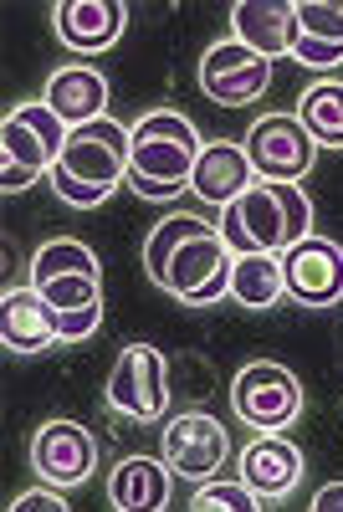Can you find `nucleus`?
Returning a JSON list of instances; mask_svg holds the SVG:
<instances>
[{
  "mask_svg": "<svg viewBox=\"0 0 343 512\" xmlns=\"http://www.w3.org/2000/svg\"><path fill=\"white\" fill-rule=\"evenodd\" d=\"M221 241L236 256L251 251H267L282 256L287 246H297L303 236H313V200L303 185H272V180H256L246 195H236L221 221H216Z\"/></svg>",
  "mask_w": 343,
  "mask_h": 512,
  "instance_id": "nucleus-1",
  "label": "nucleus"
},
{
  "mask_svg": "<svg viewBox=\"0 0 343 512\" xmlns=\"http://www.w3.org/2000/svg\"><path fill=\"white\" fill-rule=\"evenodd\" d=\"M195 123L175 108H154L134 123V144H128V190L139 200H175L190 190L195 159H200Z\"/></svg>",
  "mask_w": 343,
  "mask_h": 512,
  "instance_id": "nucleus-2",
  "label": "nucleus"
},
{
  "mask_svg": "<svg viewBox=\"0 0 343 512\" xmlns=\"http://www.w3.org/2000/svg\"><path fill=\"white\" fill-rule=\"evenodd\" d=\"M72 128L47 103H21L0 118V190H31L41 175H52Z\"/></svg>",
  "mask_w": 343,
  "mask_h": 512,
  "instance_id": "nucleus-3",
  "label": "nucleus"
},
{
  "mask_svg": "<svg viewBox=\"0 0 343 512\" xmlns=\"http://www.w3.org/2000/svg\"><path fill=\"white\" fill-rule=\"evenodd\" d=\"M231 262H236V251L221 241L216 226H205V231L185 236L180 251L169 256L159 292H169L180 308H210L221 297H231Z\"/></svg>",
  "mask_w": 343,
  "mask_h": 512,
  "instance_id": "nucleus-4",
  "label": "nucleus"
},
{
  "mask_svg": "<svg viewBox=\"0 0 343 512\" xmlns=\"http://www.w3.org/2000/svg\"><path fill=\"white\" fill-rule=\"evenodd\" d=\"M303 405V379L277 359H251L231 379V410L251 431H287L292 420H303Z\"/></svg>",
  "mask_w": 343,
  "mask_h": 512,
  "instance_id": "nucleus-5",
  "label": "nucleus"
},
{
  "mask_svg": "<svg viewBox=\"0 0 343 512\" xmlns=\"http://www.w3.org/2000/svg\"><path fill=\"white\" fill-rule=\"evenodd\" d=\"M169 359L154 349V344H128L113 369H108V384H103V405L123 420H159L169 410Z\"/></svg>",
  "mask_w": 343,
  "mask_h": 512,
  "instance_id": "nucleus-6",
  "label": "nucleus"
},
{
  "mask_svg": "<svg viewBox=\"0 0 343 512\" xmlns=\"http://www.w3.org/2000/svg\"><path fill=\"white\" fill-rule=\"evenodd\" d=\"M256 180H272V185H303L313 175V159H318V144L303 123H297V113H267L256 118L246 128L241 139Z\"/></svg>",
  "mask_w": 343,
  "mask_h": 512,
  "instance_id": "nucleus-7",
  "label": "nucleus"
},
{
  "mask_svg": "<svg viewBox=\"0 0 343 512\" xmlns=\"http://www.w3.org/2000/svg\"><path fill=\"white\" fill-rule=\"evenodd\" d=\"M128 144H134V128H123L118 118L103 113L93 123H77L72 134H67L57 169H67V175L82 180V185L118 190L128 180Z\"/></svg>",
  "mask_w": 343,
  "mask_h": 512,
  "instance_id": "nucleus-8",
  "label": "nucleus"
},
{
  "mask_svg": "<svg viewBox=\"0 0 343 512\" xmlns=\"http://www.w3.org/2000/svg\"><path fill=\"white\" fill-rule=\"evenodd\" d=\"M159 456L169 461V472L185 477V482L221 477V466L231 461V431L216 415H205V410H180L175 420L164 425Z\"/></svg>",
  "mask_w": 343,
  "mask_h": 512,
  "instance_id": "nucleus-9",
  "label": "nucleus"
},
{
  "mask_svg": "<svg viewBox=\"0 0 343 512\" xmlns=\"http://www.w3.org/2000/svg\"><path fill=\"white\" fill-rule=\"evenodd\" d=\"M272 88V62L262 52L241 47V41H216L205 57H200V93L221 108H246Z\"/></svg>",
  "mask_w": 343,
  "mask_h": 512,
  "instance_id": "nucleus-10",
  "label": "nucleus"
},
{
  "mask_svg": "<svg viewBox=\"0 0 343 512\" xmlns=\"http://www.w3.org/2000/svg\"><path fill=\"white\" fill-rule=\"evenodd\" d=\"M282 282L297 308H333L343 303V246L328 236H303L282 251Z\"/></svg>",
  "mask_w": 343,
  "mask_h": 512,
  "instance_id": "nucleus-11",
  "label": "nucleus"
},
{
  "mask_svg": "<svg viewBox=\"0 0 343 512\" xmlns=\"http://www.w3.org/2000/svg\"><path fill=\"white\" fill-rule=\"evenodd\" d=\"M31 466H36L41 482L72 492L98 472V441H93L88 425H77V420H47L31 436Z\"/></svg>",
  "mask_w": 343,
  "mask_h": 512,
  "instance_id": "nucleus-12",
  "label": "nucleus"
},
{
  "mask_svg": "<svg viewBox=\"0 0 343 512\" xmlns=\"http://www.w3.org/2000/svg\"><path fill=\"white\" fill-rule=\"evenodd\" d=\"M303 451H297L282 431H256V441L241 451V482L262 497V502H282L303 482Z\"/></svg>",
  "mask_w": 343,
  "mask_h": 512,
  "instance_id": "nucleus-13",
  "label": "nucleus"
},
{
  "mask_svg": "<svg viewBox=\"0 0 343 512\" xmlns=\"http://www.w3.org/2000/svg\"><path fill=\"white\" fill-rule=\"evenodd\" d=\"M52 26H57V41L67 52L93 57V52H108L123 36L128 6L123 0H62V6L52 11Z\"/></svg>",
  "mask_w": 343,
  "mask_h": 512,
  "instance_id": "nucleus-14",
  "label": "nucleus"
},
{
  "mask_svg": "<svg viewBox=\"0 0 343 512\" xmlns=\"http://www.w3.org/2000/svg\"><path fill=\"white\" fill-rule=\"evenodd\" d=\"M292 57L303 67H343V6L338 0H292Z\"/></svg>",
  "mask_w": 343,
  "mask_h": 512,
  "instance_id": "nucleus-15",
  "label": "nucleus"
},
{
  "mask_svg": "<svg viewBox=\"0 0 343 512\" xmlns=\"http://www.w3.org/2000/svg\"><path fill=\"white\" fill-rule=\"evenodd\" d=\"M0 344H6L11 354H41V349L62 344L57 338V313L31 282L11 287L6 297H0Z\"/></svg>",
  "mask_w": 343,
  "mask_h": 512,
  "instance_id": "nucleus-16",
  "label": "nucleus"
},
{
  "mask_svg": "<svg viewBox=\"0 0 343 512\" xmlns=\"http://www.w3.org/2000/svg\"><path fill=\"white\" fill-rule=\"evenodd\" d=\"M251 185H256V169H251V159H246L241 144L216 139V144H205V149H200L195 175H190V195H195V200L226 210V205H231L236 195H246Z\"/></svg>",
  "mask_w": 343,
  "mask_h": 512,
  "instance_id": "nucleus-17",
  "label": "nucleus"
},
{
  "mask_svg": "<svg viewBox=\"0 0 343 512\" xmlns=\"http://www.w3.org/2000/svg\"><path fill=\"white\" fill-rule=\"evenodd\" d=\"M231 36L241 47L262 52L267 62L292 57V0H236L231 6Z\"/></svg>",
  "mask_w": 343,
  "mask_h": 512,
  "instance_id": "nucleus-18",
  "label": "nucleus"
},
{
  "mask_svg": "<svg viewBox=\"0 0 343 512\" xmlns=\"http://www.w3.org/2000/svg\"><path fill=\"white\" fill-rule=\"evenodd\" d=\"M41 103H47L67 128L93 123V118H103V108H108V77H103L98 67H82V62L57 67L52 82H47V98H41Z\"/></svg>",
  "mask_w": 343,
  "mask_h": 512,
  "instance_id": "nucleus-19",
  "label": "nucleus"
},
{
  "mask_svg": "<svg viewBox=\"0 0 343 512\" xmlns=\"http://www.w3.org/2000/svg\"><path fill=\"white\" fill-rule=\"evenodd\" d=\"M169 461L159 456H123L108 477V502L118 512H159L169 507Z\"/></svg>",
  "mask_w": 343,
  "mask_h": 512,
  "instance_id": "nucleus-20",
  "label": "nucleus"
},
{
  "mask_svg": "<svg viewBox=\"0 0 343 512\" xmlns=\"http://www.w3.org/2000/svg\"><path fill=\"white\" fill-rule=\"evenodd\" d=\"M282 297H287L282 256L251 251V256H236L231 262V303H241L246 313H267L272 303H282Z\"/></svg>",
  "mask_w": 343,
  "mask_h": 512,
  "instance_id": "nucleus-21",
  "label": "nucleus"
},
{
  "mask_svg": "<svg viewBox=\"0 0 343 512\" xmlns=\"http://www.w3.org/2000/svg\"><path fill=\"white\" fill-rule=\"evenodd\" d=\"M297 123L313 134L318 149H343V82L318 77L313 88H303V98H297Z\"/></svg>",
  "mask_w": 343,
  "mask_h": 512,
  "instance_id": "nucleus-22",
  "label": "nucleus"
},
{
  "mask_svg": "<svg viewBox=\"0 0 343 512\" xmlns=\"http://www.w3.org/2000/svg\"><path fill=\"white\" fill-rule=\"evenodd\" d=\"M205 226H210L205 216H164V221L149 231V241H144V277L159 287V277H164V267H169V256L180 251V241L195 236V231H205Z\"/></svg>",
  "mask_w": 343,
  "mask_h": 512,
  "instance_id": "nucleus-23",
  "label": "nucleus"
},
{
  "mask_svg": "<svg viewBox=\"0 0 343 512\" xmlns=\"http://www.w3.org/2000/svg\"><path fill=\"white\" fill-rule=\"evenodd\" d=\"M185 507H190V512H251V507H262V497H256L241 477H236V482L205 477V482H195V492H190Z\"/></svg>",
  "mask_w": 343,
  "mask_h": 512,
  "instance_id": "nucleus-24",
  "label": "nucleus"
},
{
  "mask_svg": "<svg viewBox=\"0 0 343 512\" xmlns=\"http://www.w3.org/2000/svg\"><path fill=\"white\" fill-rule=\"evenodd\" d=\"M47 185H52V195H57L62 205H72V210H98V205H108V195H113V190H103V185H82V180H72L67 169H52Z\"/></svg>",
  "mask_w": 343,
  "mask_h": 512,
  "instance_id": "nucleus-25",
  "label": "nucleus"
},
{
  "mask_svg": "<svg viewBox=\"0 0 343 512\" xmlns=\"http://www.w3.org/2000/svg\"><path fill=\"white\" fill-rule=\"evenodd\" d=\"M98 328H103V303L77 308V313H57V338L62 344H82V338H93Z\"/></svg>",
  "mask_w": 343,
  "mask_h": 512,
  "instance_id": "nucleus-26",
  "label": "nucleus"
},
{
  "mask_svg": "<svg viewBox=\"0 0 343 512\" xmlns=\"http://www.w3.org/2000/svg\"><path fill=\"white\" fill-rule=\"evenodd\" d=\"M72 502L62 497V487H52V482H41V487H31V492H21L16 502H11V512H67Z\"/></svg>",
  "mask_w": 343,
  "mask_h": 512,
  "instance_id": "nucleus-27",
  "label": "nucleus"
},
{
  "mask_svg": "<svg viewBox=\"0 0 343 512\" xmlns=\"http://www.w3.org/2000/svg\"><path fill=\"white\" fill-rule=\"evenodd\" d=\"M308 507H313V512H343V482H323Z\"/></svg>",
  "mask_w": 343,
  "mask_h": 512,
  "instance_id": "nucleus-28",
  "label": "nucleus"
}]
</instances>
